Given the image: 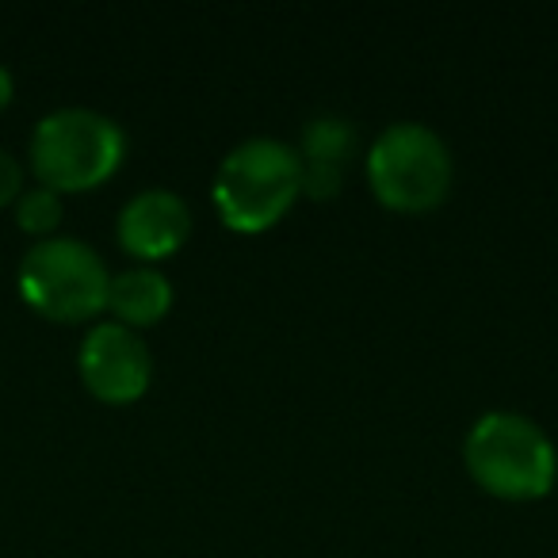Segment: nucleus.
Returning <instances> with one entry per match:
<instances>
[{"label":"nucleus","mask_w":558,"mask_h":558,"mask_svg":"<svg viewBox=\"0 0 558 558\" xmlns=\"http://www.w3.org/2000/svg\"><path fill=\"white\" fill-rule=\"evenodd\" d=\"M463 463L474 486L501 501H539L555 489L558 451L532 417L494 410L471 425Z\"/></svg>","instance_id":"nucleus-1"},{"label":"nucleus","mask_w":558,"mask_h":558,"mask_svg":"<svg viewBox=\"0 0 558 558\" xmlns=\"http://www.w3.org/2000/svg\"><path fill=\"white\" fill-rule=\"evenodd\" d=\"M303 195V157L279 138H248L222 157L210 199L233 233H264Z\"/></svg>","instance_id":"nucleus-2"},{"label":"nucleus","mask_w":558,"mask_h":558,"mask_svg":"<svg viewBox=\"0 0 558 558\" xmlns=\"http://www.w3.org/2000/svg\"><path fill=\"white\" fill-rule=\"evenodd\" d=\"M126 134L111 116L93 108H58L35 123L27 161L50 192H93L119 172Z\"/></svg>","instance_id":"nucleus-3"},{"label":"nucleus","mask_w":558,"mask_h":558,"mask_svg":"<svg viewBox=\"0 0 558 558\" xmlns=\"http://www.w3.org/2000/svg\"><path fill=\"white\" fill-rule=\"evenodd\" d=\"M372 195L395 215H428L451 192V149L425 123H390L367 149Z\"/></svg>","instance_id":"nucleus-4"},{"label":"nucleus","mask_w":558,"mask_h":558,"mask_svg":"<svg viewBox=\"0 0 558 558\" xmlns=\"http://www.w3.org/2000/svg\"><path fill=\"white\" fill-rule=\"evenodd\" d=\"M16 283L20 299L35 314L62 322V326H77L108 311L111 271L88 241L43 238L24 253Z\"/></svg>","instance_id":"nucleus-5"},{"label":"nucleus","mask_w":558,"mask_h":558,"mask_svg":"<svg viewBox=\"0 0 558 558\" xmlns=\"http://www.w3.org/2000/svg\"><path fill=\"white\" fill-rule=\"evenodd\" d=\"M77 372L85 390L104 405H131L154 383V352L134 329L100 322L77 349Z\"/></svg>","instance_id":"nucleus-6"},{"label":"nucleus","mask_w":558,"mask_h":558,"mask_svg":"<svg viewBox=\"0 0 558 558\" xmlns=\"http://www.w3.org/2000/svg\"><path fill=\"white\" fill-rule=\"evenodd\" d=\"M116 238L123 253L134 260H169L192 238V210L169 187H146V192L131 195L119 210Z\"/></svg>","instance_id":"nucleus-7"},{"label":"nucleus","mask_w":558,"mask_h":558,"mask_svg":"<svg viewBox=\"0 0 558 558\" xmlns=\"http://www.w3.org/2000/svg\"><path fill=\"white\" fill-rule=\"evenodd\" d=\"M108 311L116 314L119 326L134 329V333L146 326H157V322L172 311V283L154 264L126 268V271H119V276H111Z\"/></svg>","instance_id":"nucleus-8"},{"label":"nucleus","mask_w":558,"mask_h":558,"mask_svg":"<svg viewBox=\"0 0 558 558\" xmlns=\"http://www.w3.org/2000/svg\"><path fill=\"white\" fill-rule=\"evenodd\" d=\"M352 149H356V131H352L349 119L318 116L303 126V142H299L303 165H333V169H344Z\"/></svg>","instance_id":"nucleus-9"},{"label":"nucleus","mask_w":558,"mask_h":558,"mask_svg":"<svg viewBox=\"0 0 558 558\" xmlns=\"http://www.w3.org/2000/svg\"><path fill=\"white\" fill-rule=\"evenodd\" d=\"M62 222V195L50 192V187L35 184L24 187L16 199V226L24 233H35V238H50Z\"/></svg>","instance_id":"nucleus-10"},{"label":"nucleus","mask_w":558,"mask_h":558,"mask_svg":"<svg viewBox=\"0 0 558 558\" xmlns=\"http://www.w3.org/2000/svg\"><path fill=\"white\" fill-rule=\"evenodd\" d=\"M344 187V169L333 165H303V195L311 199H333Z\"/></svg>","instance_id":"nucleus-11"},{"label":"nucleus","mask_w":558,"mask_h":558,"mask_svg":"<svg viewBox=\"0 0 558 558\" xmlns=\"http://www.w3.org/2000/svg\"><path fill=\"white\" fill-rule=\"evenodd\" d=\"M20 192H24V165L9 149H0V207L16 203Z\"/></svg>","instance_id":"nucleus-12"},{"label":"nucleus","mask_w":558,"mask_h":558,"mask_svg":"<svg viewBox=\"0 0 558 558\" xmlns=\"http://www.w3.org/2000/svg\"><path fill=\"white\" fill-rule=\"evenodd\" d=\"M12 96H16V81H12L9 65L0 62V111L9 108V104H12Z\"/></svg>","instance_id":"nucleus-13"}]
</instances>
